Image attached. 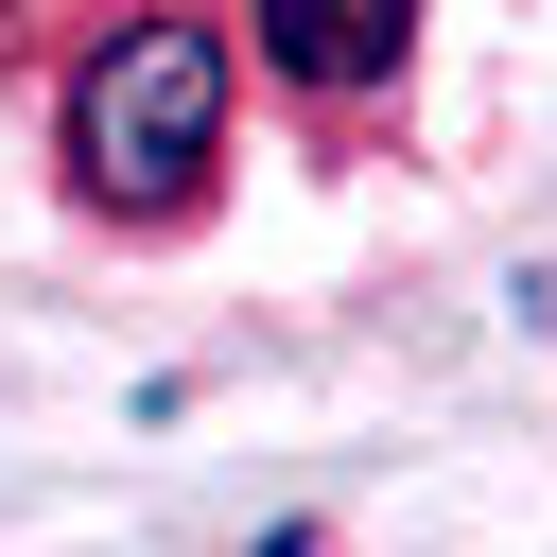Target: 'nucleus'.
I'll return each mask as SVG.
<instances>
[{
  "mask_svg": "<svg viewBox=\"0 0 557 557\" xmlns=\"http://www.w3.org/2000/svg\"><path fill=\"white\" fill-rule=\"evenodd\" d=\"M226 157V35L209 17H122L70 70V191L122 226H174Z\"/></svg>",
  "mask_w": 557,
  "mask_h": 557,
  "instance_id": "nucleus-1",
  "label": "nucleus"
},
{
  "mask_svg": "<svg viewBox=\"0 0 557 557\" xmlns=\"http://www.w3.org/2000/svg\"><path fill=\"white\" fill-rule=\"evenodd\" d=\"M400 52H418V0H261V70L313 87V104L400 87Z\"/></svg>",
  "mask_w": 557,
  "mask_h": 557,
  "instance_id": "nucleus-2",
  "label": "nucleus"
}]
</instances>
